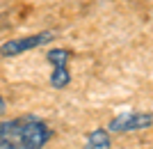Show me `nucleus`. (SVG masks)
<instances>
[{
  "label": "nucleus",
  "mask_w": 153,
  "mask_h": 149,
  "mask_svg": "<svg viewBox=\"0 0 153 149\" xmlns=\"http://www.w3.org/2000/svg\"><path fill=\"white\" fill-rule=\"evenodd\" d=\"M53 129L34 115H21L0 122V149H44Z\"/></svg>",
  "instance_id": "1"
},
{
  "label": "nucleus",
  "mask_w": 153,
  "mask_h": 149,
  "mask_svg": "<svg viewBox=\"0 0 153 149\" xmlns=\"http://www.w3.org/2000/svg\"><path fill=\"white\" fill-rule=\"evenodd\" d=\"M55 34L51 30H44V32H37V34H25V37H16V39H9L5 44H0V58H16V55H23L27 51H34L39 46L53 41Z\"/></svg>",
  "instance_id": "2"
},
{
  "label": "nucleus",
  "mask_w": 153,
  "mask_h": 149,
  "mask_svg": "<svg viewBox=\"0 0 153 149\" xmlns=\"http://www.w3.org/2000/svg\"><path fill=\"white\" fill-rule=\"evenodd\" d=\"M149 126H153L151 112L133 110V112H121V115L112 117L108 124V131L110 133H133V131H144Z\"/></svg>",
  "instance_id": "3"
},
{
  "label": "nucleus",
  "mask_w": 153,
  "mask_h": 149,
  "mask_svg": "<svg viewBox=\"0 0 153 149\" xmlns=\"http://www.w3.org/2000/svg\"><path fill=\"white\" fill-rule=\"evenodd\" d=\"M85 149H112L110 131H108V129H94L89 136H87Z\"/></svg>",
  "instance_id": "4"
},
{
  "label": "nucleus",
  "mask_w": 153,
  "mask_h": 149,
  "mask_svg": "<svg viewBox=\"0 0 153 149\" xmlns=\"http://www.w3.org/2000/svg\"><path fill=\"white\" fill-rule=\"evenodd\" d=\"M71 83V73H69V64H62V67H53V73H51V85L55 90H64L66 85Z\"/></svg>",
  "instance_id": "5"
},
{
  "label": "nucleus",
  "mask_w": 153,
  "mask_h": 149,
  "mask_svg": "<svg viewBox=\"0 0 153 149\" xmlns=\"http://www.w3.org/2000/svg\"><path fill=\"white\" fill-rule=\"evenodd\" d=\"M7 110V101H5V99H2V97H0V115H2V112H5Z\"/></svg>",
  "instance_id": "6"
}]
</instances>
